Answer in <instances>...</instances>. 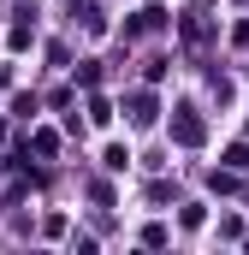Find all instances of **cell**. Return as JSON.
<instances>
[{"mask_svg": "<svg viewBox=\"0 0 249 255\" xmlns=\"http://www.w3.org/2000/svg\"><path fill=\"white\" fill-rule=\"evenodd\" d=\"M130 119L148 125V119H154V101H148V95H130Z\"/></svg>", "mask_w": 249, "mask_h": 255, "instance_id": "cell-2", "label": "cell"}, {"mask_svg": "<svg viewBox=\"0 0 249 255\" xmlns=\"http://www.w3.org/2000/svg\"><path fill=\"white\" fill-rule=\"evenodd\" d=\"M172 136H178V142H202V119H196V113H178V119H172Z\"/></svg>", "mask_w": 249, "mask_h": 255, "instance_id": "cell-1", "label": "cell"}]
</instances>
